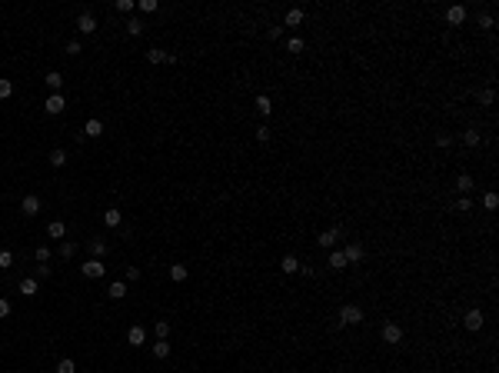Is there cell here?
<instances>
[{"label": "cell", "instance_id": "cell-1", "mask_svg": "<svg viewBox=\"0 0 499 373\" xmlns=\"http://www.w3.org/2000/svg\"><path fill=\"white\" fill-rule=\"evenodd\" d=\"M356 323H363V307H356V303H343V310H339V323H336V327H356Z\"/></svg>", "mask_w": 499, "mask_h": 373}, {"label": "cell", "instance_id": "cell-2", "mask_svg": "<svg viewBox=\"0 0 499 373\" xmlns=\"http://www.w3.org/2000/svg\"><path fill=\"white\" fill-rule=\"evenodd\" d=\"M43 110L50 113V117H57V113H63V110H67V100H63V93H50V97L43 100Z\"/></svg>", "mask_w": 499, "mask_h": 373}, {"label": "cell", "instance_id": "cell-3", "mask_svg": "<svg viewBox=\"0 0 499 373\" xmlns=\"http://www.w3.org/2000/svg\"><path fill=\"white\" fill-rule=\"evenodd\" d=\"M80 270H83V277L97 280V277H103V273H107V263H103V260H97V257H90V260L83 263Z\"/></svg>", "mask_w": 499, "mask_h": 373}, {"label": "cell", "instance_id": "cell-4", "mask_svg": "<svg viewBox=\"0 0 499 373\" xmlns=\"http://www.w3.org/2000/svg\"><path fill=\"white\" fill-rule=\"evenodd\" d=\"M20 210H23L27 217H37V213H40V197H37V193H27V197L20 200Z\"/></svg>", "mask_w": 499, "mask_h": 373}, {"label": "cell", "instance_id": "cell-5", "mask_svg": "<svg viewBox=\"0 0 499 373\" xmlns=\"http://www.w3.org/2000/svg\"><path fill=\"white\" fill-rule=\"evenodd\" d=\"M462 323H466V330H473V333H476V330H482V323H486V320H482V310H476V307H473V310L462 317Z\"/></svg>", "mask_w": 499, "mask_h": 373}, {"label": "cell", "instance_id": "cell-6", "mask_svg": "<svg viewBox=\"0 0 499 373\" xmlns=\"http://www.w3.org/2000/svg\"><path fill=\"white\" fill-rule=\"evenodd\" d=\"M363 243H346V250H343V257H346V263H359L363 260Z\"/></svg>", "mask_w": 499, "mask_h": 373}, {"label": "cell", "instance_id": "cell-7", "mask_svg": "<svg viewBox=\"0 0 499 373\" xmlns=\"http://www.w3.org/2000/svg\"><path fill=\"white\" fill-rule=\"evenodd\" d=\"M339 233H343L339 227H333V230H326V233H319V247H323V250H333L336 240H339Z\"/></svg>", "mask_w": 499, "mask_h": 373}, {"label": "cell", "instance_id": "cell-8", "mask_svg": "<svg viewBox=\"0 0 499 373\" xmlns=\"http://www.w3.org/2000/svg\"><path fill=\"white\" fill-rule=\"evenodd\" d=\"M383 340H386V343H399V340H403V327H399V323H386V327H383Z\"/></svg>", "mask_w": 499, "mask_h": 373}, {"label": "cell", "instance_id": "cell-9", "mask_svg": "<svg viewBox=\"0 0 499 373\" xmlns=\"http://www.w3.org/2000/svg\"><path fill=\"white\" fill-rule=\"evenodd\" d=\"M77 30H80V34H93V30H97L93 14H80V17H77Z\"/></svg>", "mask_w": 499, "mask_h": 373}, {"label": "cell", "instance_id": "cell-10", "mask_svg": "<svg viewBox=\"0 0 499 373\" xmlns=\"http://www.w3.org/2000/svg\"><path fill=\"white\" fill-rule=\"evenodd\" d=\"M37 290H40L37 277H23V280H20V293H23V297H37Z\"/></svg>", "mask_w": 499, "mask_h": 373}, {"label": "cell", "instance_id": "cell-11", "mask_svg": "<svg viewBox=\"0 0 499 373\" xmlns=\"http://www.w3.org/2000/svg\"><path fill=\"white\" fill-rule=\"evenodd\" d=\"M127 340H130V343H133V347H143V340H147V330L133 323V327H130V330H127Z\"/></svg>", "mask_w": 499, "mask_h": 373}, {"label": "cell", "instance_id": "cell-12", "mask_svg": "<svg viewBox=\"0 0 499 373\" xmlns=\"http://www.w3.org/2000/svg\"><path fill=\"white\" fill-rule=\"evenodd\" d=\"M446 20H449L453 27H459L462 20H466V7H459V3H456V7H449V10H446Z\"/></svg>", "mask_w": 499, "mask_h": 373}, {"label": "cell", "instance_id": "cell-13", "mask_svg": "<svg viewBox=\"0 0 499 373\" xmlns=\"http://www.w3.org/2000/svg\"><path fill=\"white\" fill-rule=\"evenodd\" d=\"M456 190H459V193H473V190H476V180H473L469 173H459V177H456Z\"/></svg>", "mask_w": 499, "mask_h": 373}, {"label": "cell", "instance_id": "cell-14", "mask_svg": "<svg viewBox=\"0 0 499 373\" xmlns=\"http://www.w3.org/2000/svg\"><path fill=\"white\" fill-rule=\"evenodd\" d=\"M257 113H259V117H270V113H273V100H270L266 93H259V97H257Z\"/></svg>", "mask_w": 499, "mask_h": 373}, {"label": "cell", "instance_id": "cell-15", "mask_svg": "<svg viewBox=\"0 0 499 373\" xmlns=\"http://www.w3.org/2000/svg\"><path fill=\"white\" fill-rule=\"evenodd\" d=\"M47 237H54V240L67 237V224H60V220H50V224H47Z\"/></svg>", "mask_w": 499, "mask_h": 373}, {"label": "cell", "instance_id": "cell-16", "mask_svg": "<svg viewBox=\"0 0 499 373\" xmlns=\"http://www.w3.org/2000/svg\"><path fill=\"white\" fill-rule=\"evenodd\" d=\"M43 83L50 87V93H60V87H63V77L57 74V70H50V74L43 77Z\"/></svg>", "mask_w": 499, "mask_h": 373}, {"label": "cell", "instance_id": "cell-17", "mask_svg": "<svg viewBox=\"0 0 499 373\" xmlns=\"http://www.w3.org/2000/svg\"><path fill=\"white\" fill-rule=\"evenodd\" d=\"M90 253L97 257V260H103L107 257V240H100V237H93L90 240Z\"/></svg>", "mask_w": 499, "mask_h": 373}, {"label": "cell", "instance_id": "cell-18", "mask_svg": "<svg viewBox=\"0 0 499 373\" xmlns=\"http://www.w3.org/2000/svg\"><path fill=\"white\" fill-rule=\"evenodd\" d=\"M107 297H110V300H123V297H127V283H123V280H117V283H110Z\"/></svg>", "mask_w": 499, "mask_h": 373}, {"label": "cell", "instance_id": "cell-19", "mask_svg": "<svg viewBox=\"0 0 499 373\" xmlns=\"http://www.w3.org/2000/svg\"><path fill=\"white\" fill-rule=\"evenodd\" d=\"M100 133H103V120H97V117H93V120H87L83 137H100Z\"/></svg>", "mask_w": 499, "mask_h": 373}, {"label": "cell", "instance_id": "cell-20", "mask_svg": "<svg viewBox=\"0 0 499 373\" xmlns=\"http://www.w3.org/2000/svg\"><path fill=\"white\" fill-rule=\"evenodd\" d=\"M279 270H283V273H296V270H299V260H296L293 253H286V257L279 260Z\"/></svg>", "mask_w": 499, "mask_h": 373}, {"label": "cell", "instance_id": "cell-21", "mask_svg": "<svg viewBox=\"0 0 499 373\" xmlns=\"http://www.w3.org/2000/svg\"><path fill=\"white\" fill-rule=\"evenodd\" d=\"M303 23V10H286V17H283V27H299Z\"/></svg>", "mask_w": 499, "mask_h": 373}, {"label": "cell", "instance_id": "cell-22", "mask_svg": "<svg viewBox=\"0 0 499 373\" xmlns=\"http://www.w3.org/2000/svg\"><path fill=\"white\" fill-rule=\"evenodd\" d=\"M150 350H153V356H157V360H166V356H170V343H166V340H157Z\"/></svg>", "mask_w": 499, "mask_h": 373}, {"label": "cell", "instance_id": "cell-23", "mask_svg": "<svg viewBox=\"0 0 499 373\" xmlns=\"http://www.w3.org/2000/svg\"><path fill=\"white\" fill-rule=\"evenodd\" d=\"M170 280H173V283H183V280H186V267H183V263H173V267H170Z\"/></svg>", "mask_w": 499, "mask_h": 373}, {"label": "cell", "instance_id": "cell-24", "mask_svg": "<svg viewBox=\"0 0 499 373\" xmlns=\"http://www.w3.org/2000/svg\"><path fill=\"white\" fill-rule=\"evenodd\" d=\"M147 60H150V63H166V50H160V47H150V50H147Z\"/></svg>", "mask_w": 499, "mask_h": 373}, {"label": "cell", "instance_id": "cell-25", "mask_svg": "<svg viewBox=\"0 0 499 373\" xmlns=\"http://www.w3.org/2000/svg\"><path fill=\"white\" fill-rule=\"evenodd\" d=\"M479 140H482L479 130H466V133H462V144H466V147H479Z\"/></svg>", "mask_w": 499, "mask_h": 373}, {"label": "cell", "instance_id": "cell-26", "mask_svg": "<svg viewBox=\"0 0 499 373\" xmlns=\"http://www.w3.org/2000/svg\"><path fill=\"white\" fill-rule=\"evenodd\" d=\"M120 220H123L120 210H107V213H103V224H107V227H120Z\"/></svg>", "mask_w": 499, "mask_h": 373}, {"label": "cell", "instance_id": "cell-27", "mask_svg": "<svg viewBox=\"0 0 499 373\" xmlns=\"http://www.w3.org/2000/svg\"><path fill=\"white\" fill-rule=\"evenodd\" d=\"M330 267H333V270H343V267H346V257H343V250H333V253H330Z\"/></svg>", "mask_w": 499, "mask_h": 373}, {"label": "cell", "instance_id": "cell-28", "mask_svg": "<svg viewBox=\"0 0 499 373\" xmlns=\"http://www.w3.org/2000/svg\"><path fill=\"white\" fill-rule=\"evenodd\" d=\"M127 34H130V37H140V34H143V23H140L137 17H130L127 20Z\"/></svg>", "mask_w": 499, "mask_h": 373}, {"label": "cell", "instance_id": "cell-29", "mask_svg": "<svg viewBox=\"0 0 499 373\" xmlns=\"http://www.w3.org/2000/svg\"><path fill=\"white\" fill-rule=\"evenodd\" d=\"M50 164H54V167H63V164H67V150H60V147L50 150Z\"/></svg>", "mask_w": 499, "mask_h": 373}, {"label": "cell", "instance_id": "cell-30", "mask_svg": "<svg viewBox=\"0 0 499 373\" xmlns=\"http://www.w3.org/2000/svg\"><path fill=\"white\" fill-rule=\"evenodd\" d=\"M74 253H77V243L74 240H63V243H60V257H63V260H70Z\"/></svg>", "mask_w": 499, "mask_h": 373}, {"label": "cell", "instance_id": "cell-31", "mask_svg": "<svg viewBox=\"0 0 499 373\" xmlns=\"http://www.w3.org/2000/svg\"><path fill=\"white\" fill-rule=\"evenodd\" d=\"M57 373H77V363L70 360V356H63V360L57 363Z\"/></svg>", "mask_w": 499, "mask_h": 373}, {"label": "cell", "instance_id": "cell-32", "mask_svg": "<svg viewBox=\"0 0 499 373\" xmlns=\"http://www.w3.org/2000/svg\"><path fill=\"white\" fill-rule=\"evenodd\" d=\"M303 47H306V43H303L299 37H290V40H286V50H290V54H303Z\"/></svg>", "mask_w": 499, "mask_h": 373}, {"label": "cell", "instance_id": "cell-33", "mask_svg": "<svg viewBox=\"0 0 499 373\" xmlns=\"http://www.w3.org/2000/svg\"><path fill=\"white\" fill-rule=\"evenodd\" d=\"M10 93H14V80H3L0 77V100H7Z\"/></svg>", "mask_w": 499, "mask_h": 373}, {"label": "cell", "instance_id": "cell-34", "mask_svg": "<svg viewBox=\"0 0 499 373\" xmlns=\"http://www.w3.org/2000/svg\"><path fill=\"white\" fill-rule=\"evenodd\" d=\"M482 207H486V210H496V207H499V197L493 193V190H489V193L482 197Z\"/></svg>", "mask_w": 499, "mask_h": 373}, {"label": "cell", "instance_id": "cell-35", "mask_svg": "<svg viewBox=\"0 0 499 373\" xmlns=\"http://www.w3.org/2000/svg\"><path fill=\"white\" fill-rule=\"evenodd\" d=\"M153 330H157V340H166V333H170V323H166V320H157V327H153Z\"/></svg>", "mask_w": 499, "mask_h": 373}, {"label": "cell", "instance_id": "cell-36", "mask_svg": "<svg viewBox=\"0 0 499 373\" xmlns=\"http://www.w3.org/2000/svg\"><path fill=\"white\" fill-rule=\"evenodd\" d=\"M34 257H37V263H47V260H50V247H37Z\"/></svg>", "mask_w": 499, "mask_h": 373}, {"label": "cell", "instance_id": "cell-37", "mask_svg": "<svg viewBox=\"0 0 499 373\" xmlns=\"http://www.w3.org/2000/svg\"><path fill=\"white\" fill-rule=\"evenodd\" d=\"M127 280H140V267H127V270H123V283H127Z\"/></svg>", "mask_w": 499, "mask_h": 373}, {"label": "cell", "instance_id": "cell-38", "mask_svg": "<svg viewBox=\"0 0 499 373\" xmlns=\"http://www.w3.org/2000/svg\"><path fill=\"white\" fill-rule=\"evenodd\" d=\"M117 10L120 14H133V0H117Z\"/></svg>", "mask_w": 499, "mask_h": 373}, {"label": "cell", "instance_id": "cell-39", "mask_svg": "<svg viewBox=\"0 0 499 373\" xmlns=\"http://www.w3.org/2000/svg\"><path fill=\"white\" fill-rule=\"evenodd\" d=\"M0 267H14V253L10 250H0Z\"/></svg>", "mask_w": 499, "mask_h": 373}, {"label": "cell", "instance_id": "cell-40", "mask_svg": "<svg viewBox=\"0 0 499 373\" xmlns=\"http://www.w3.org/2000/svg\"><path fill=\"white\" fill-rule=\"evenodd\" d=\"M493 100H496V93H493V90H482L479 93V104H482V107H489Z\"/></svg>", "mask_w": 499, "mask_h": 373}, {"label": "cell", "instance_id": "cell-41", "mask_svg": "<svg viewBox=\"0 0 499 373\" xmlns=\"http://www.w3.org/2000/svg\"><path fill=\"white\" fill-rule=\"evenodd\" d=\"M140 10H143V14H153V10H157V0H140Z\"/></svg>", "mask_w": 499, "mask_h": 373}, {"label": "cell", "instance_id": "cell-42", "mask_svg": "<svg viewBox=\"0 0 499 373\" xmlns=\"http://www.w3.org/2000/svg\"><path fill=\"white\" fill-rule=\"evenodd\" d=\"M493 23H496V20H493V14H482V17H479V27H482V30H489Z\"/></svg>", "mask_w": 499, "mask_h": 373}, {"label": "cell", "instance_id": "cell-43", "mask_svg": "<svg viewBox=\"0 0 499 373\" xmlns=\"http://www.w3.org/2000/svg\"><path fill=\"white\" fill-rule=\"evenodd\" d=\"M50 273H54V270H50L47 263H40V267H37V280H47V277H50Z\"/></svg>", "mask_w": 499, "mask_h": 373}, {"label": "cell", "instance_id": "cell-44", "mask_svg": "<svg viewBox=\"0 0 499 373\" xmlns=\"http://www.w3.org/2000/svg\"><path fill=\"white\" fill-rule=\"evenodd\" d=\"M456 210H462V213H466V210H473V200H469V197H462V200H456Z\"/></svg>", "mask_w": 499, "mask_h": 373}, {"label": "cell", "instance_id": "cell-45", "mask_svg": "<svg viewBox=\"0 0 499 373\" xmlns=\"http://www.w3.org/2000/svg\"><path fill=\"white\" fill-rule=\"evenodd\" d=\"M3 317H10V303L0 297V320H3Z\"/></svg>", "mask_w": 499, "mask_h": 373}, {"label": "cell", "instance_id": "cell-46", "mask_svg": "<svg viewBox=\"0 0 499 373\" xmlns=\"http://www.w3.org/2000/svg\"><path fill=\"white\" fill-rule=\"evenodd\" d=\"M436 144H439V147H449V144H453V137H449V133H439V137H436Z\"/></svg>", "mask_w": 499, "mask_h": 373}, {"label": "cell", "instance_id": "cell-47", "mask_svg": "<svg viewBox=\"0 0 499 373\" xmlns=\"http://www.w3.org/2000/svg\"><path fill=\"white\" fill-rule=\"evenodd\" d=\"M67 54H70V57L80 54V43H77V40H70V43H67Z\"/></svg>", "mask_w": 499, "mask_h": 373}, {"label": "cell", "instance_id": "cell-48", "mask_svg": "<svg viewBox=\"0 0 499 373\" xmlns=\"http://www.w3.org/2000/svg\"><path fill=\"white\" fill-rule=\"evenodd\" d=\"M257 140H259V144H266V140H270V130H266V127H259V130H257Z\"/></svg>", "mask_w": 499, "mask_h": 373}]
</instances>
